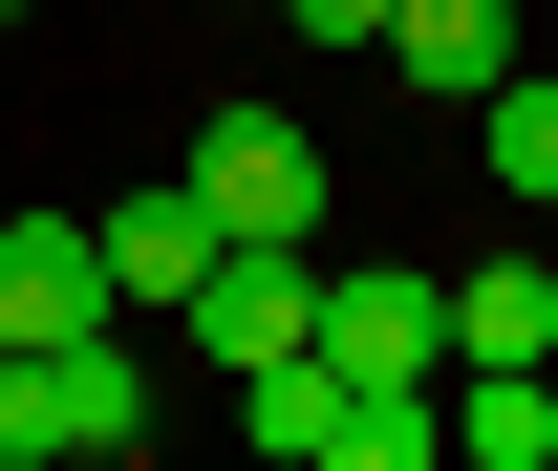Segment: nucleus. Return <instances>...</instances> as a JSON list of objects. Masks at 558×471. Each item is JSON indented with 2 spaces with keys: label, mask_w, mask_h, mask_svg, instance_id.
<instances>
[{
  "label": "nucleus",
  "mask_w": 558,
  "mask_h": 471,
  "mask_svg": "<svg viewBox=\"0 0 558 471\" xmlns=\"http://www.w3.org/2000/svg\"><path fill=\"white\" fill-rule=\"evenodd\" d=\"M150 450V343L65 322V343H0V471H130Z\"/></svg>",
  "instance_id": "1"
},
{
  "label": "nucleus",
  "mask_w": 558,
  "mask_h": 471,
  "mask_svg": "<svg viewBox=\"0 0 558 471\" xmlns=\"http://www.w3.org/2000/svg\"><path fill=\"white\" fill-rule=\"evenodd\" d=\"M301 343H323V364H344L365 407H429V386H451V278H387V258H323V322H301Z\"/></svg>",
  "instance_id": "2"
},
{
  "label": "nucleus",
  "mask_w": 558,
  "mask_h": 471,
  "mask_svg": "<svg viewBox=\"0 0 558 471\" xmlns=\"http://www.w3.org/2000/svg\"><path fill=\"white\" fill-rule=\"evenodd\" d=\"M172 322H194V364H215V386H236V364H279V343L323 322V236H215Z\"/></svg>",
  "instance_id": "3"
},
{
  "label": "nucleus",
  "mask_w": 558,
  "mask_h": 471,
  "mask_svg": "<svg viewBox=\"0 0 558 471\" xmlns=\"http://www.w3.org/2000/svg\"><path fill=\"white\" fill-rule=\"evenodd\" d=\"M194 194H215V236H323V194H344V172H323V129H301V108H215V129H194Z\"/></svg>",
  "instance_id": "4"
},
{
  "label": "nucleus",
  "mask_w": 558,
  "mask_h": 471,
  "mask_svg": "<svg viewBox=\"0 0 558 471\" xmlns=\"http://www.w3.org/2000/svg\"><path fill=\"white\" fill-rule=\"evenodd\" d=\"M65 322H130L108 300V236L86 214H0V343H65Z\"/></svg>",
  "instance_id": "5"
},
{
  "label": "nucleus",
  "mask_w": 558,
  "mask_h": 471,
  "mask_svg": "<svg viewBox=\"0 0 558 471\" xmlns=\"http://www.w3.org/2000/svg\"><path fill=\"white\" fill-rule=\"evenodd\" d=\"M86 236H108V300H130V322H172V300H194V258H215V194H194V172H150V194H108Z\"/></svg>",
  "instance_id": "6"
},
{
  "label": "nucleus",
  "mask_w": 558,
  "mask_h": 471,
  "mask_svg": "<svg viewBox=\"0 0 558 471\" xmlns=\"http://www.w3.org/2000/svg\"><path fill=\"white\" fill-rule=\"evenodd\" d=\"M365 65L409 86V108H473V86L515 65V0H387V44H365Z\"/></svg>",
  "instance_id": "7"
},
{
  "label": "nucleus",
  "mask_w": 558,
  "mask_h": 471,
  "mask_svg": "<svg viewBox=\"0 0 558 471\" xmlns=\"http://www.w3.org/2000/svg\"><path fill=\"white\" fill-rule=\"evenodd\" d=\"M451 364H558V258H473L451 278Z\"/></svg>",
  "instance_id": "8"
},
{
  "label": "nucleus",
  "mask_w": 558,
  "mask_h": 471,
  "mask_svg": "<svg viewBox=\"0 0 558 471\" xmlns=\"http://www.w3.org/2000/svg\"><path fill=\"white\" fill-rule=\"evenodd\" d=\"M451 450L473 471H558V364H451Z\"/></svg>",
  "instance_id": "9"
},
{
  "label": "nucleus",
  "mask_w": 558,
  "mask_h": 471,
  "mask_svg": "<svg viewBox=\"0 0 558 471\" xmlns=\"http://www.w3.org/2000/svg\"><path fill=\"white\" fill-rule=\"evenodd\" d=\"M473 150H494L515 214H558V65H494V86H473Z\"/></svg>",
  "instance_id": "10"
},
{
  "label": "nucleus",
  "mask_w": 558,
  "mask_h": 471,
  "mask_svg": "<svg viewBox=\"0 0 558 471\" xmlns=\"http://www.w3.org/2000/svg\"><path fill=\"white\" fill-rule=\"evenodd\" d=\"M258 22H301V44H344V65L387 44V0H258Z\"/></svg>",
  "instance_id": "11"
},
{
  "label": "nucleus",
  "mask_w": 558,
  "mask_h": 471,
  "mask_svg": "<svg viewBox=\"0 0 558 471\" xmlns=\"http://www.w3.org/2000/svg\"><path fill=\"white\" fill-rule=\"evenodd\" d=\"M0 22H22V0H0Z\"/></svg>",
  "instance_id": "12"
},
{
  "label": "nucleus",
  "mask_w": 558,
  "mask_h": 471,
  "mask_svg": "<svg viewBox=\"0 0 558 471\" xmlns=\"http://www.w3.org/2000/svg\"><path fill=\"white\" fill-rule=\"evenodd\" d=\"M236 22H258V0H236Z\"/></svg>",
  "instance_id": "13"
}]
</instances>
